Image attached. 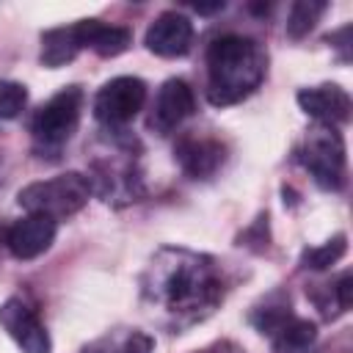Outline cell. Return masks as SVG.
<instances>
[{
  "mask_svg": "<svg viewBox=\"0 0 353 353\" xmlns=\"http://www.w3.org/2000/svg\"><path fill=\"white\" fill-rule=\"evenodd\" d=\"M221 292L223 284L212 259L179 248H163L143 276V295L182 323L210 314Z\"/></svg>",
  "mask_w": 353,
  "mask_h": 353,
  "instance_id": "cell-1",
  "label": "cell"
},
{
  "mask_svg": "<svg viewBox=\"0 0 353 353\" xmlns=\"http://www.w3.org/2000/svg\"><path fill=\"white\" fill-rule=\"evenodd\" d=\"M28 102V91L22 83L14 80H0V121L17 119Z\"/></svg>",
  "mask_w": 353,
  "mask_h": 353,
  "instance_id": "cell-18",
  "label": "cell"
},
{
  "mask_svg": "<svg viewBox=\"0 0 353 353\" xmlns=\"http://www.w3.org/2000/svg\"><path fill=\"white\" fill-rule=\"evenodd\" d=\"M6 240V229H3V223H0V243Z\"/></svg>",
  "mask_w": 353,
  "mask_h": 353,
  "instance_id": "cell-22",
  "label": "cell"
},
{
  "mask_svg": "<svg viewBox=\"0 0 353 353\" xmlns=\"http://www.w3.org/2000/svg\"><path fill=\"white\" fill-rule=\"evenodd\" d=\"M0 325L19 345L22 353H50L52 350L44 323L39 320L36 309L28 306L22 298H8L0 306Z\"/></svg>",
  "mask_w": 353,
  "mask_h": 353,
  "instance_id": "cell-7",
  "label": "cell"
},
{
  "mask_svg": "<svg viewBox=\"0 0 353 353\" xmlns=\"http://www.w3.org/2000/svg\"><path fill=\"white\" fill-rule=\"evenodd\" d=\"M152 350H154V342H152V336L143 334V331L127 334L119 345L110 342V353H152Z\"/></svg>",
  "mask_w": 353,
  "mask_h": 353,
  "instance_id": "cell-19",
  "label": "cell"
},
{
  "mask_svg": "<svg viewBox=\"0 0 353 353\" xmlns=\"http://www.w3.org/2000/svg\"><path fill=\"white\" fill-rule=\"evenodd\" d=\"M80 50H88V19L41 33V55L39 58L44 66L58 69V66L74 61Z\"/></svg>",
  "mask_w": 353,
  "mask_h": 353,
  "instance_id": "cell-13",
  "label": "cell"
},
{
  "mask_svg": "<svg viewBox=\"0 0 353 353\" xmlns=\"http://www.w3.org/2000/svg\"><path fill=\"white\" fill-rule=\"evenodd\" d=\"M301 165L325 190H339L345 185V143L334 127L314 130L298 149Z\"/></svg>",
  "mask_w": 353,
  "mask_h": 353,
  "instance_id": "cell-5",
  "label": "cell"
},
{
  "mask_svg": "<svg viewBox=\"0 0 353 353\" xmlns=\"http://www.w3.org/2000/svg\"><path fill=\"white\" fill-rule=\"evenodd\" d=\"M146 102V83L141 77H113L94 97V119L108 127H121L138 116Z\"/></svg>",
  "mask_w": 353,
  "mask_h": 353,
  "instance_id": "cell-6",
  "label": "cell"
},
{
  "mask_svg": "<svg viewBox=\"0 0 353 353\" xmlns=\"http://www.w3.org/2000/svg\"><path fill=\"white\" fill-rule=\"evenodd\" d=\"M88 199H91V179L83 176L80 171H66L52 179L30 182L17 193V201L22 210L47 215L55 223L61 218L80 212L88 204Z\"/></svg>",
  "mask_w": 353,
  "mask_h": 353,
  "instance_id": "cell-3",
  "label": "cell"
},
{
  "mask_svg": "<svg viewBox=\"0 0 353 353\" xmlns=\"http://www.w3.org/2000/svg\"><path fill=\"white\" fill-rule=\"evenodd\" d=\"M270 339H273V353H312L314 339H317V328H314V323L290 314L270 334Z\"/></svg>",
  "mask_w": 353,
  "mask_h": 353,
  "instance_id": "cell-14",
  "label": "cell"
},
{
  "mask_svg": "<svg viewBox=\"0 0 353 353\" xmlns=\"http://www.w3.org/2000/svg\"><path fill=\"white\" fill-rule=\"evenodd\" d=\"M196 353H245V350L237 347L234 342H215V345H210L204 350H196Z\"/></svg>",
  "mask_w": 353,
  "mask_h": 353,
  "instance_id": "cell-20",
  "label": "cell"
},
{
  "mask_svg": "<svg viewBox=\"0 0 353 353\" xmlns=\"http://www.w3.org/2000/svg\"><path fill=\"white\" fill-rule=\"evenodd\" d=\"M268 72V55L248 36H221L207 50V99L215 108L243 102L259 88Z\"/></svg>",
  "mask_w": 353,
  "mask_h": 353,
  "instance_id": "cell-2",
  "label": "cell"
},
{
  "mask_svg": "<svg viewBox=\"0 0 353 353\" xmlns=\"http://www.w3.org/2000/svg\"><path fill=\"white\" fill-rule=\"evenodd\" d=\"M132 44V33L119 25H105L99 19H88V50L102 58H116Z\"/></svg>",
  "mask_w": 353,
  "mask_h": 353,
  "instance_id": "cell-15",
  "label": "cell"
},
{
  "mask_svg": "<svg viewBox=\"0 0 353 353\" xmlns=\"http://www.w3.org/2000/svg\"><path fill=\"white\" fill-rule=\"evenodd\" d=\"M196 108V97H193V88L179 80V77H171L160 85L157 97H154V105L149 110V119H146V127L157 135H168L174 132Z\"/></svg>",
  "mask_w": 353,
  "mask_h": 353,
  "instance_id": "cell-8",
  "label": "cell"
},
{
  "mask_svg": "<svg viewBox=\"0 0 353 353\" xmlns=\"http://www.w3.org/2000/svg\"><path fill=\"white\" fill-rule=\"evenodd\" d=\"M143 44L160 58H179L193 44V22L179 11H163L146 28Z\"/></svg>",
  "mask_w": 353,
  "mask_h": 353,
  "instance_id": "cell-9",
  "label": "cell"
},
{
  "mask_svg": "<svg viewBox=\"0 0 353 353\" xmlns=\"http://www.w3.org/2000/svg\"><path fill=\"white\" fill-rule=\"evenodd\" d=\"M83 353H110V342H108V339H102V342H97V345L85 347Z\"/></svg>",
  "mask_w": 353,
  "mask_h": 353,
  "instance_id": "cell-21",
  "label": "cell"
},
{
  "mask_svg": "<svg viewBox=\"0 0 353 353\" xmlns=\"http://www.w3.org/2000/svg\"><path fill=\"white\" fill-rule=\"evenodd\" d=\"M345 251H347V237H345V234H336L334 240H328V243H323V245H317V248H306L303 256H301V262H303V268L325 270V268H331L334 262H339Z\"/></svg>",
  "mask_w": 353,
  "mask_h": 353,
  "instance_id": "cell-17",
  "label": "cell"
},
{
  "mask_svg": "<svg viewBox=\"0 0 353 353\" xmlns=\"http://www.w3.org/2000/svg\"><path fill=\"white\" fill-rule=\"evenodd\" d=\"M298 105L306 116H312L323 127L345 124L350 119V110H353L347 91L336 83H323V85L298 91Z\"/></svg>",
  "mask_w": 353,
  "mask_h": 353,
  "instance_id": "cell-11",
  "label": "cell"
},
{
  "mask_svg": "<svg viewBox=\"0 0 353 353\" xmlns=\"http://www.w3.org/2000/svg\"><path fill=\"white\" fill-rule=\"evenodd\" d=\"M55 232H58V226L52 218L28 212L25 218H19L17 223H11L6 229V245L17 259H36L39 254H44L52 245Z\"/></svg>",
  "mask_w": 353,
  "mask_h": 353,
  "instance_id": "cell-10",
  "label": "cell"
},
{
  "mask_svg": "<svg viewBox=\"0 0 353 353\" xmlns=\"http://www.w3.org/2000/svg\"><path fill=\"white\" fill-rule=\"evenodd\" d=\"M174 154L188 176L207 179L223 163V143L215 138H207V135H185L174 146Z\"/></svg>",
  "mask_w": 353,
  "mask_h": 353,
  "instance_id": "cell-12",
  "label": "cell"
},
{
  "mask_svg": "<svg viewBox=\"0 0 353 353\" xmlns=\"http://www.w3.org/2000/svg\"><path fill=\"white\" fill-rule=\"evenodd\" d=\"M325 8L328 6L323 0H298V3H292L290 17H287V33L292 39H303L314 28V22L323 17Z\"/></svg>",
  "mask_w": 353,
  "mask_h": 353,
  "instance_id": "cell-16",
  "label": "cell"
},
{
  "mask_svg": "<svg viewBox=\"0 0 353 353\" xmlns=\"http://www.w3.org/2000/svg\"><path fill=\"white\" fill-rule=\"evenodd\" d=\"M80 110H83V88L80 85H66L58 94H52L30 119V132L36 143L58 149L66 143L77 124H80Z\"/></svg>",
  "mask_w": 353,
  "mask_h": 353,
  "instance_id": "cell-4",
  "label": "cell"
}]
</instances>
